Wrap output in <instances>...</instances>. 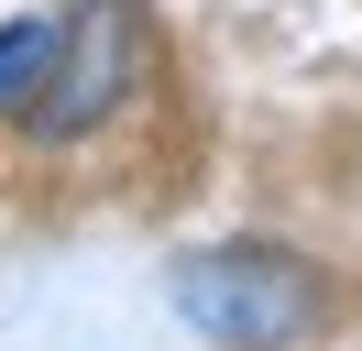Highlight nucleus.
Here are the masks:
<instances>
[{
    "mask_svg": "<svg viewBox=\"0 0 362 351\" xmlns=\"http://www.w3.org/2000/svg\"><path fill=\"white\" fill-rule=\"evenodd\" d=\"M176 318L220 351H296L318 329V275L274 241H209L176 263Z\"/></svg>",
    "mask_w": 362,
    "mask_h": 351,
    "instance_id": "1",
    "label": "nucleus"
},
{
    "mask_svg": "<svg viewBox=\"0 0 362 351\" xmlns=\"http://www.w3.org/2000/svg\"><path fill=\"white\" fill-rule=\"evenodd\" d=\"M132 77H143V0H77V11H55V66L23 99V121L77 143L132 99Z\"/></svg>",
    "mask_w": 362,
    "mask_h": 351,
    "instance_id": "2",
    "label": "nucleus"
},
{
    "mask_svg": "<svg viewBox=\"0 0 362 351\" xmlns=\"http://www.w3.org/2000/svg\"><path fill=\"white\" fill-rule=\"evenodd\" d=\"M45 66H55V22H45V11L0 22V110H23L33 88H45Z\"/></svg>",
    "mask_w": 362,
    "mask_h": 351,
    "instance_id": "3",
    "label": "nucleus"
}]
</instances>
